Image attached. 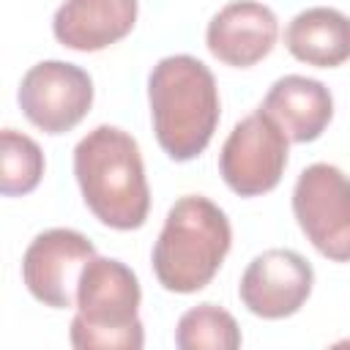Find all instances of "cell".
I'll use <instances>...</instances> for the list:
<instances>
[{
    "mask_svg": "<svg viewBox=\"0 0 350 350\" xmlns=\"http://www.w3.org/2000/svg\"><path fill=\"white\" fill-rule=\"evenodd\" d=\"M260 109L279 123L290 142H312L328 129L334 118V98L320 79L287 74L271 85Z\"/></svg>",
    "mask_w": 350,
    "mask_h": 350,
    "instance_id": "7c38bea8",
    "label": "cell"
},
{
    "mask_svg": "<svg viewBox=\"0 0 350 350\" xmlns=\"http://www.w3.org/2000/svg\"><path fill=\"white\" fill-rule=\"evenodd\" d=\"M96 257V246L77 230L55 227L36 235L22 257V282L36 301L52 309L77 306L82 268Z\"/></svg>",
    "mask_w": 350,
    "mask_h": 350,
    "instance_id": "ba28073f",
    "label": "cell"
},
{
    "mask_svg": "<svg viewBox=\"0 0 350 350\" xmlns=\"http://www.w3.org/2000/svg\"><path fill=\"white\" fill-rule=\"evenodd\" d=\"M284 46L306 66L336 68L350 60V16L328 5L306 8L287 25Z\"/></svg>",
    "mask_w": 350,
    "mask_h": 350,
    "instance_id": "4fadbf2b",
    "label": "cell"
},
{
    "mask_svg": "<svg viewBox=\"0 0 350 350\" xmlns=\"http://www.w3.org/2000/svg\"><path fill=\"white\" fill-rule=\"evenodd\" d=\"M137 0H66L52 19L55 38L77 52H98L131 33Z\"/></svg>",
    "mask_w": 350,
    "mask_h": 350,
    "instance_id": "8fae6325",
    "label": "cell"
},
{
    "mask_svg": "<svg viewBox=\"0 0 350 350\" xmlns=\"http://www.w3.org/2000/svg\"><path fill=\"white\" fill-rule=\"evenodd\" d=\"M74 175L90 213L112 230H137L150 191L137 139L118 126H96L74 148Z\"/></svg>",
    "mask_w": 350,
    "mask_h": 350,
    "instance_id": "6da1fadb",
    "label": "cell"
},
{
    "mask_svg": "<svg viewBox=\"0 0 350 350\" xmlns=\"http://www.w3.org/2000/svg\"><path fill=\"white\" fill-rule=\"evenodd\" d=\"M293 213L323 257L350 262V175L325 161L306 167L293 189Z\"/></svg>",
    "mask_w": 350,
    "mask_h": 350,
    "instance_id": "5b68a950",
    "label": "cell"
},
{
    "mask_svg": "<svg viewBox=\"0 0 350 350\" xmlns=\"http://www.w3.org/2000/svg\"><path fill=\"white\" fill-rule=\"evenodd\" d=\"M175 345L180 350H235L241 347V328L227 309L200 304L180 314Z\"/></svg>",
    "mask_w": 350,
    "mask_h": 350,
    "instance_id": "5bb4252c",
    "label": "cell"
},
{
    "mask_svg": "<svg viewBox=\"0 0 350 350\" xmlns=\"http://www.w3.org/2000/svg\"><path fill=\"white\" fill-rule=\"evenodd\" d=\"M153 131L175 161L197 159L219 123V88L211 68L191 55L161 57L148 77Z\"/></svg>",
    "mask_w": 350,
    "mask_h": 350,
    "instance_id": "7a4b0ae2",
    "label": "cell"
},
{
    "mask_svg": "<svg viewBox=\"0 0 350 350\" xmlns=\"http://www.w3.org/2000/svg\"><path fill=\"white\" fill-rule=\"evenodd\" d=\"M139 301L142 290L134 271L115 257L96 254L79 276L71 345L77 350H139L145 345Z\"/></svg>",
    "mask_w": 350,
    "mask_h": 350,
    "instance_id": "277c9868",
    "label": "cell"
},
{
    "mask_svg": "<svg viewBox=\"0 0 350 350\" xmlns=\"http://www.w3.org/2000/svg\"><path fill=\"white\" fill-rule=\"evenodd\" d=\"M232 246V230L224 211L202 194L180 197L153 246V273L170 293H197L221 268Z\"/></svg>",
    "mask_w": 350,
    "mask_h": 350,
    "instance_id": "3957f363",
    "label": "cell"
},
{
    "mask_svg": "<svg viewBox=\"0 0 350 350\" xmlns=\"http://www.w3.org/2000/svg\"><path fill=\"white\" fill-rule=\"evenodd\" d=\"M90 104L93 79L74 63L41 60L22 77L19 107L25 118L46 134L71 131L90 112Z\"/></svg>",
    "mask_w": 350,
    "mask_h": 350,
    "instance_id": "52a82bcc",
    "label": "cell"
},
{
    "mask_svg": "<svg viewBox=\"0 0 350 350\" xmlns=\"http://www.w3.org/2000/svg\"><path fill=\"white\" fill-rule=\"evenodd\" d=\"M314 271L293 249H268L257 254L238 284L243 306L265 320L295 314L312 295Z\"/></svg>",
    "mask_w": 350,
    "mask_h": 350,
    "instance_id": "9c48e42d",
    "label": "cell"
},
{
    "mask_svg": "<svg viewBox=\"0 0 350 350\" xmlns=\"http://www.w3.org/2000/svg\"><path fill=\"white\" fill-rule=\"evenodd\" d=\"M279 38L276 14L257 0H235L227 3L205 30V44L211 55L227 66L249 68L271 55Z\"/></svg>",
    "mask_w": 350,
    "mask_h": 350,
    "instance_id": "30bf717a",
    "label": "cell"
},
{
    "mask_svg": "<svg viewBox=\"0 0 350 350\" xmlns=\"http://www.w3.org/2000/svg\"><path fill=\"white\" fill-rule=\"evenodd\" d=\"M44 175V153L38 142L22 131L3 129L0 134V191L5 197L30 194Z\"/></svg>",
    "mask_w": 350,
    "mask_h": 350,
    "instance_id": "9a60e30c",
    "label": "cell"
},
{
    "mask_svg": "<svg viewBox=\"0 0 350 350\" xmlns=\"http://www.w3.org/2000/svg\"><path fill=\"white\" fill-rule=\"evenodd\" d=\"M287 145L290 137L279 129V123L268 112L257 109L235 123L224 139L219 153V172L235 194L260 197L276 189L282 180L287 167Z\"/></svg>",
    "mask_w": 350,
    "mask_h": 350,
    "instance_id": "8992f818",
    "label": "cell"
}]
</instances>
